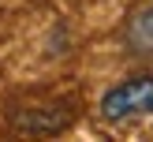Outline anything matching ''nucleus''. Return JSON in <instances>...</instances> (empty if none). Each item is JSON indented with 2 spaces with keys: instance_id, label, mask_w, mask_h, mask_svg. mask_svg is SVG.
<instances>
[{
  "instance_id": "nucleus-1",
  "label": "nucleus",
  "mask_w": 153,
  "mask_h": 142,
  "mask_svg": "<svg viewBox=\"0 0 153 142\" xmlns=\"http://www.w3.org/2000/svg\"><path fill=\"white\" fill-rule=\"evenodd\" d=\"M153 112V75H134L123 79L120 86L105 90L101 97V116L108 123H127V120H142Z\"/></svg>"
},
{
  "instance_id": "nucleus-2",
  "label": "nucleus",
  "mask_w": 153,
  "mask_h": 142,
  "mask_svg": "<svg viewBox=\"0 0 153 142\" xmlns=\"http://www.w3.org/2000/svg\"><path fill=\"white\" fill-rule=\"evenodd\" d=\"M127 45L142 56H153V4L149 7H138L127 22Z\"/></svg>"
}]
</instances>
